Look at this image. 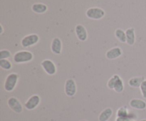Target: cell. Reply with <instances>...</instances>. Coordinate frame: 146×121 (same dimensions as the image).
Masks as SVG:
<instances>
[{
  "label": "cell",
  "instance_id": "obj_3",
  "mask_svg": "<svg viewBox=\"0 0 146 121\" xmlns=\"http://www.w3.org/2000/svg\"><path fill=\"white\" fill-rule=\"evenodd\" d=\"M106 13L104 9L99 7H91L86 11V15L90 19L100 20L105 16Z\"/></svg>",
  "mask_w": 146,
  "mask_h": 121
},
{
  "label": "cell",
  "instance_id": "obj_9",
  "mask_svg": "<svg viewBox=\"0 0 146 121\" xmlns=\"http://www.w3.org/2000/svg\"><path fill=\"white\" fill-rule=\"evenodd\" d=\"M75 33L77 38L81 42H84L88 38V33L86 28L81 24H78L75 27Z\"/></svg>",
  "mask_w": 146,
  "mask_h": 121
},
{
  "label": "cell",
  "instance_id": "obj_12",
  "mask_svg": "<svg viewBox=\"0 0 146 121\" xmlns=\"http://www.w3.org/2000/svg\"><path fill=\"white\" fill-rule=\"evenodd\" d=\"M129 105L131 108L137 110H145L146 109V102L140 99H131Z\"/></svg>",
  "mask_w": 146,
  "mask_h": 121
},
{
  "label": "cell",
  "instance_id": "obj_26",
  "mask_svg": "<svg viewBox=\"0 0 146 121\" xmlns=\"http://www.w3.org/2000/svg\"><path fill=\"white\" fill-rule=\"evenodd\" d=\"M140 121H146V119H143V120H140Z\"/></svg>",
  "mask_w": 146,
  "mask_h": 121
},
{
  "label": "cell",
  "instance_id": "obj_13",
  "mask_svg": "<svg viewBox=\"0 0 146 121\" xmlns=\"http://www.w3.org/2000/svg\"><path fill=\"white\" fill-rule=\"evenodd\" d=\"M126 34V43L128 45H133L135 42V29L133 28H129L125 31Z\"/></svg>",
  "mask_w": 146,
  "mask_h": 121
},
{
  "label": "cell",
  "instance_id": "obj_8",
  "mask_svg": "<svg viewBox=\"0 0 146 121\" xmlns=\"http://www.w3.org/2000/svg\"><path fill=\"white\" fill-rule=\"evenodd\" d=\"M41 102V98L38 95H33L31 96L24 104V107L29 111L34 110L36 108L38 107Z\"/></svg>",
  "mask_w": 146,
  "mask_h": 121
},
{
  "label": "cell",
  "instance_id": "obj_15",
  "mask_svg": "<svg viewBox=\"0 0 146 121\" xmlns=\"http://www.w3.org/2000/svg\"><path fill=\"white\" fill-rule=\"evenodd\" d=\"M31 10L36 14H42L46 12V11L48 10V7L46 4H42V3H36L32 5Z\"/></svg>",
  "mask_w": 146,
  "mask_h": 121
},
{
  "label": "cell",
  "instance_id": "obj_10",
  "mask_svg": "<svg viewBox=\"0 0 146 121\" xmlns=\"http://www.w3.org/2000/svg\"><path fill=\"white\" fill-rule=\"evenodd\" d=\"M62 42L59 38H54L51 44V50L55 55H60L62 52Z\"/></svg>",
  "mask_w": 146,
  "mask_h": 121
},
{
  "label": "cell",
  "instance_id": "obj_21",
  "mask_svg": "<svg viewBox=\"0 0 146 121\" xmlns=\"http://www.w3.org/2000/svg\"><path fill=\"white\" fill-rule=\"evenodd\" d=\"M120 77L119 75H114L107 82V87L108 88L111 90H113L114 89V86H115V82H116L117 79Z\"/></svg>",
  "mask_w": 146,
  "mask_h": 121
},
{
  "label": "cell",
  "instance_id": "obj_23",
  "mask_svg": "<svg viewBox=\"0 0 146 121\" xmlns=\"http://www.w3.org/2000/svg\"><path fill=\"white\" fill-rule=\"evenodd\" d=\"M140 89H141V94H142V96L144 99H146V79L143 82V83L141 84V86H140Z\"/></svg>",
  "mask_w": 146,
  "mask_h": 121
},
{
  "label": "cell",
  "instance_id": "obj_24",
  "mask_svg": "<svg viewBox=\"0 0 146 121\" xmlns=\"http://www.w3.org/2000/svg\"><path fill=\"white\" fill-rule=\"evenodd\" d=\"M115 121H135L133 118H119L116 117V119H115Z\"/></svg>",
  "mask_w": 146,
  "mask_h": 121
},
{
  "label": "cell",
  "instance_id": "obj_27",
  "mask_svg": "<svg viewBox=\"0 0 146 121\" xmlns=\"http://www.w3.org/2000/svg\"><path fill=\"white\" fill-rule=\"evenodd\" d=\"M80 121H88V120H80Z\"/></svg>",
  "mask_w": 146,
  "mask_h": 121
},
{
  "label": "cell",
  "instance_id": "obj_5",
  "mask_svg": "<svg viewBox=\"0 0 146 121\" xmlns=\"http://www.w3.org/2000/svg\"><path fill=\"white\" fill-rule=\"evenodd\" d=\"M64 92L66 95L68 97H73L75 96L77 92V87L76 82L73 79H68L66 81L64 85Z\"/></svg>",
  "mask_w": 146,
  "mask_h": 121
},
{
  "label": "cell",
  "instance_id": "obj_6",
  "mask_svg": "<svg viewBox=\"0 0 146 121\" xmlns=\"http://www.w3.org/2000/svg\"><path fill=\"white\" fill-rule=\"evenodd\" d=\"M7 104L9 109L16 113H21L23 112V106L21 102L15 97H11L7 100Z\"/></svg>",
  "mask_w": 146,
  "mask_h": 121
},
{
  "label": "cell",
  "instance_id": "obj_25",
  "mask_svg": "<svg viewBox=\"0 0 146 121\" xmlns=\"http://www.w3.org/2000/svg\"><path fill=\"white\" fill-rule=\"evenodd\" d=\"M0 28H1V31H0V34H2L4 32V29H3L2 25H0Z\"/></svg>",
  "mask_w": 146,
  "mask_h": 121
},
{
  "label": "cell",
  "instance_id": "obj_22",
  "mask_svg": "<svg viewBox=\"0 0 146 121\" xmlns=\"http://www.w3.org/2000/svg\"><path fill=\"white\" fill-rule=\"evenodd\" d=\"M11 57V53L8 50H1L0 51V60L9 59Z\"/></svg>",
  "mask_w": 146,
  "mask_h": 121
},
{
  "label": "cell",
  "instance_id": "obj_14",
  "mask_svg": "<svg viewBox=\"0 0 146 121\" xmlns=\"http://www.w3.org/2000/svg\"><path fill=\"white\" fill-rule=\"evenodd\" d=\"M116 117L119 118H132L135 119L136 116L133 114V113H130L128 109L126 107H121L119 109H118L116 113Z\"/></svg>",
  "mask_w": 146,
  "mask_h": 121
},
{
  "label": "cell",
  "instance_id": "obj_17",
  "mask_svg": "<svg viewBox=\"0 0 146 121\" xmlns=\"http://www.w3.org/2000/svg\"><path fill=\"white\" fill-rule=\"evenodd\" d=\"M113 110L111 108H106L104 109L98 116V120L99 121H108L111 118L113 115Z\"/></svg>",
  "mask_w": 146,
  "mask_h": 121
},
{
  "label": "cell",
  "instance_id": "obj_2",
  "mask_svg": "<svg viewBox=\"0 0 146 121\" xmlns=\"http://www.w3.org/2000/svg\"><path fill=\"white\" fill-rule=\"evenodd\" d=\"M18 80L19 75L17 73H11L7 75L4 84V88L6 92H13L17 86Z\"/></svg>",
  "mask_w": 146,
  "mask_h": 121
},
{
  "label": "cell",
  "instance_id": "obj_19",
  "mask_svg": "<svg viewBox=\"0 0 146 121\" xmlns=\"http://www.w3.org/2000/svg\"><path fill=\"white\" fill-rule=\"evenodd\" d=\"M114 91L117 93H122L124 90V84L123 82V79H121V77L117 79L115 82V86H114Z\"/></svg>",
  "mask_w": 146,
  "mask_h": 121
},
{
  "label": "cell",
  "instance_id": "obj_1",
  "mask_svg": "<svg viewBox=\"0 0 146 121\" xmlns=\"http://www.w3.org/2000/svg\"><path fill=\"white\" fill-rule=\"evenodd\" d=\"M34 55L32 52L27 50H20L14 54L13 56V60L15 63H27L33 60Z\"/></svg>",
  "mask_w": 146,
  "mask_h": 121
},
{
  "label": "cell",
  "instance_id": "obj_11",
  "mask_svg": "<svg viewBox=\"0 0 146 121\" xmlns=\"http://www.w3.org/2000/svg\"><path fill=\"white\" fill-rule=\"evenodd\" d=\"M123 54V50L119 47H115L107 51L106 57L108 60H115L121 57Z\"/></svg>",
  "mask_w": 146,
  "mask_h": 121
},
{
  "label": "cell",
  "instance_id": "obj_20",
  "mask_svg": "<svg viewBox=\"0 0 146 121\" xmlns=\"http://www.w3.org/2000/svg\"><path fill=\"white\" fill-rule=\"evenodd\" d=\"M0 67L4 70H10L12 67V65L8 59L0 60Z\"/></svg>",
  "mask_w": 146,
  "mask_h": 121
},
{
  "label": "cell",
  "instance_id": "obj_16",
  "mask_svg": "<svg viewBox=\"0 0 146 121\" xmlns=\"http://www.w3.org/2000/svg\"><path fill=\"white\" fill-rule=\"evenodd\" d=\"M144 80H145L144 77H135L131 78L128 80V85L133 88H140L141 84Z\"/></svg>",
  "mask_w": 146,
  "mask_h": 121
},
{
  "label": "cell",
  "instance_id": "obj_7",
  "mask_svg": "<svg viewBox=\"0 0 146 121\" xmlns=\"http://www.w3.org/2000/svg\"><path fill=\"white\" fill-rule=\"evenodd\" d=\"M41 65L43 69L44 70V72L46 74H48V75H54L56 73V67L54 62L51 61V60H44L41 62Z\"/></svg>",
  "mask_w": 146,
  "mask_h": 121
},
{
  "label": "cell",
  "instance_id": "obj_18",
  "mask_svg": "<svg viewBox=\"0 0 146 121\" xmlns=\"http://www.w3.org/2000/svg\"><path fill=\"white\" fill-rule=\"evenodd\" d=\"M115 36L122 43H126V34H125V31H124L121 28H118V29L115 30Z\"/></svg>",
  "mask_w": 146,
  "mask_h": 121
},
{
  "label": "cell",
  "instance_id": "obj_4",
  "mask_svg": "<svg viewBox=\"0 0 146 121\" xmlns=\"http://www.w3.org/2000/svg\"><path fill=\"white\" fill-rule=\"evenodd\" d=\"M38 41H39V36L37 34L33 33L24 36L21 39V44L23 48H27L37 44Z\"/></svg>",
  "mask_w": 146,
  "mask_h": 121
}]
</instances>
